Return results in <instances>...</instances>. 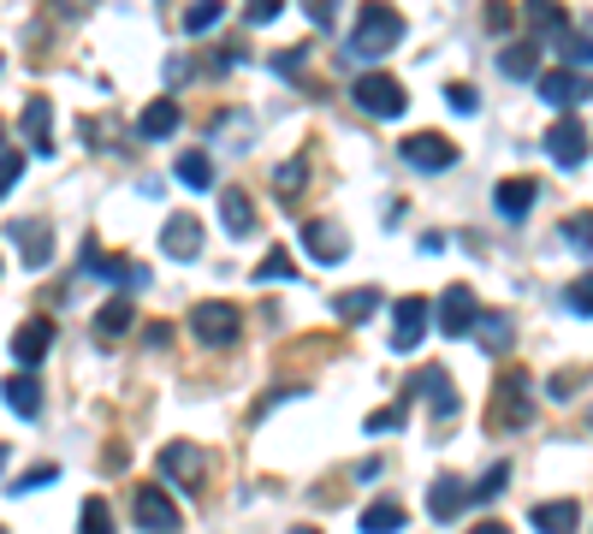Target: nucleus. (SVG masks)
I'll use <instances>...</instances> for the list:
<instances>
[{"instance_id": "nucleus-28", "label": "nucleus", "mask_w": 593, "mask_h": 534, "mask_svg": "<svg viewBox=\"0 0 593 534\" xmlns=\"http://www.w3.org/2000/svg\"><path fill=\"white\" fill-rule=\"evenodd\" d=\"M131 321H137V315H131V303L119 298V303H108V309H101V315H96V339H101V344L125 339V333H131Z\"/></svg>"}, {"instance_id": "nucleus-6", "label": "nucleus", "mask_w": 593, "mask_h": 534, "mask_svg": "<svg viewBox=\"0 0 593 534\" xmlns=\"http://www.w3.org/2000/svg\"><path fill=\"white\" fill-rule=\"evenodd\" d=\"M398 154H404V167H415V172H445L451 161H458V143L440 137V131H415V137L398 143Z\"/></svg>"}, {"instance_id": "nucleus-38", "label": "nucleus", "mask_w": 593, "mask_h": 534, "mask_svg": "<svg viewBox=\"0 0 593 534\" xmlns=\"http://www.w3.org/2000/svg\"><path fill=\"white\" fill-rule=\"evenodd\" d=\"M291 255L285 250H268V255H261V268H255V280H291Z\"/></svg>"}, {"instance_id": "nucleus-2", "label": "nucleus", "mask_w": 593, "mask_h": 534, "mask_svg": "<svg viewBox=\"0 0 593 534\" xmlns=\"http://www.w3.org/2000/svg\"><path fill=\"white\" fill-rule=\"evenodd\" d=\"M486 422L504 427V434H522L534 422V381L522 369H504L493 386V404H486Z\"/></svg>"}, {"instance_id": "nucleus-1", "label": "nucleus", "mask_w": 593, "mask_h": 534, "mask_svg": "<svg viewBox=\"0 0 593 534\" xmlns=\"http://www.w3.org/2000/svg\"><path fill=\"white\" fill-rule=\"evenodd\" d=\"M404 42V19L386 7V0H369V7L356 12V30H351V54L356 60H380L392 54V48Z\"/></svg>"}, {"instance_id": "nucleus-13", "label": "nucleus", "mask_w": 593, "mask_h": 534, "mask_svg": "<svg viewBox=\"0 0 593 534\" xmlns=\"http://www.w3.org/2000/svg\"><path fill=\"white\" fill-rule=\"evenodd\" d=\"M540 101H552V108H575V101L593 95V83L582 72H570V66H557V72H540Z\"/></svg>"}, {"instance_id": "nucleus-8", "label": "nucleus", "mask_w": 593, "mask_h": 534, "mask_svg": "<svg viewBox=\"0 0 593 534\" xmlns=\"http://www.w3.org/2000/svg\"><path fill=\"white\" fill-rule=\"evenodd\" d=\"M202 470H208V452H202L197 440H172V445H161V475H167V481H179V487L197 493V487H202Z\"/></svg>"}, {"instance_id": "nucleus-4", "label": "nucleus", "mask_w": 593, "mask_h": 534, "mask_svg": "<svg viewBox=\"0 0 593 534\" xmlns=\"http://www.w3.org/2000/svg\"><path fill=\"white\" fill-rule=\"evenodd\" d=\"M184 326H190V333H197L202 344H214V351H225V344L238 339L243 315H238L232 303H197V309H190V315H184Z\"/></svg>"}, {"instance_id": "nucleus-33", "label": "nucleus", "mask_w": 593, "mask_h": 534, "mask_svg": "<svg viewBox=\"0 0 593 534\" xmlns=\"http://www.w3.org/2000/svg\"><path fill=\"white\" fill-rule=\"evenodd\" d=\"M522 19L534 30H564V7L557 0H522Z\"/></svg>"}, {"instance_id": "nucleus-23", "label": "nucleus", "mask_w": 593, "mask_h": 534, "mask_svg": "<svg viewBox=\"0 0 593 534\" xmlns=\"http://www.w3.org/2000/svg\"><path fill=\"white\" fill-rule=\"evenodd\" d=\"M137 131H143L149 137V143H167V137L172 131H179V101H149V108H143V119H137Z\"/></svg>"}, {"instance_id": "nucleus-17", "label": "nucleus", "mask_w": 593, "mask_h": 534, "mask_svg": "<svg viewBox=\"0 0 593 534\" xmlns=\"http://www.w3.org/2000/svg\"><path fill=\"white\" fill-rule=\"evenodd\" d=\"M7 232H12V250H19L24 268H48V262H54V238H48L42 220H30V226H7Z\"/></svg>"}, {"instance_id": "nucleus-26", "label": "nucleus", "mask_w": 593, "mask_h": 534, "mask_svg": "<svg viewBox=\"0 0 593 534\" xmlns=\"http://www.w3.org/2000/svg\"><path fill=\"white\" fill-rule=\"evenodd\" d=\"M172 172H179L184 191H214V167H208V154H202V149H184Z\"/></svg>"}, {"instance_id": "nucleus-46", "label": "nucleus", "mask_w": 593, "mask_h": 534, "mask_svg": "<svg viewBox=\"0 0 593 534\" xmlns=\"http://www.w3.org/2000/svg\"><path fill=\"white\" fill-rule=\"evenodd\" d=\"M19 179H24V154H19V149H7V184H0V191H12Z\"/></svg>"}, {"instance_id": "nucleus-35", "label": "nucleus", "mask_w": 593, "mask_h": 534, "mask_svg": "<svg viewBox=\"0 0 593 534\" xmlns=\"http://www.w3.org/2000/svg\"><path fill=\"white\" fill-rule=\"evenodd\" d=\"M564 244H570V250H582V255H593V214H587V209L564 220Z\"/></svg>"}, {"instance_id": "nucleus-22", "label": "nucleus", "mask_w": 593, "mask_h": 534, "mask_svg": "<svg viewBox=\"0 0 593 534\" xmlns=\"http://www.w3.org/2000/svg\"><path fill=\"white\" fill-rule=\"evenodd\" d=\"M220 220H225V232H232V238L255 232V209H250V197H243L238 184H225V191H220Z\"/></svg>"}, {"instance_id": "nucleus-30", "label": "nucleus", "mask_w": 593, "mask_h": 534, "mask_svg": "<svg viewBox=\"0 0 593 534\" xmlns=\"http://www.w3.org/2000/svg\"><path fill=\"white\" fill-rule=\"evenodd\" d=\"M475 339L486 344V356H504V351H511V315H481V326H475Z\"/></svg>"}, {"instance_id": "nucleus-24", "label": "nucleus", "mask_w": 593, "mask_h": 534, "mask_svg": "<svg viewBox=\"0 0 593 534\" xmlns=\"http://www.w3.org/2000/svg\"><path fill=\"white\" fill-rule=\"evenodd\" d=\"M7 410H12V416H37V410H42V386H37V374H12V381H7Z\"/></svg>"}, {"instance_id": "nucleus-5", "label": "nucleus", "mask_w": 593, "mask_h": 534, "mask_svg": "<svg viewBox=\"0 0 593 534\" xmlns=\"http://www.w3.org/2000/svg\"><path fill=\"white\" fill-rule=\"evenodd\" d=\"M433 315H440V333H445V339H469V333L481 326L486 309L475 303V291H469V285H451L445 298H440V309H433Z\"/></svg>"}, {"instance_id": "nucleus-36", "label": "nucleus", "mask_w": 593, "mask_h": 534, "mask_svg": "<svg viewBox=\"0 0 593 534\" xmlns=\"http://www.w3.org/2000/svg\"><path fill=\"white\" fill-rule=\"evenodd\" d=\"M582 386H587V369H564V374H552V381H546V399H575Z\"/></svg>"}, {"instance_id": "nucleus-20", "label": "nucleus", "mask_w": 593, "mask_h": 534, "mask_svg": "<svg viewBox=\"0 0 593 534\" xmlns=\"http://www.w3.org/2000/svg\"><path fill=\"white\" fill-rule=\"evenodd\" d=\"M534 197H540V184L534 179H504L499 191H493V209L504 214V220H522L534 209Z\"/></svg>"}, {"instance_id": "nucleus-21", "label": "nucleus", "mask_w": 593, "mask_h": 534, "mask_svg": "<svg viewBox=\"0 0 593 534\" xmlns=\"http://www.w3.org/2000/svg\"><path fill=\"white\" fill-rule=\"evenodd\" d=\"M534 534H575L582 523V511H575V498H552V505H534Z\"/></svg>"}, {"instance_id": "nucleus-14", "label": "nucleus", "mask_w": 593, "mask_h": 534, "mask_svg": "<svg viewBox=\"0 0 593 534\" xmlns=\"http://www.w3.org/2000/svg\"><path fill=\"white\" fill-rule=\"evenodd\" d=\"M19 131L30 137V149H37V154H54V101L30 95L24 113H19Z\"/></svg>"}, {"instance_id": "nucleus-37", "label": "nucleus", "mask_w": 593, "mask_h": 534, "mask_svg": "<svg viewBox=\"0 0 593 534\" xmlns=\"http://www.w3.org/2000/svg\"><path fill=\"white\" fill-rule=\"evenodd\" d=\"M557 54H564L570 72H575V66H593V37H564V42H557Z\"/></svg>"}, {"instance_id": "nucleus-40", "label": "nucleus", "mask_w": 593, "mask_h": 534, "mask_svg": "<svg viewBox=\"0 0 593 534\" xmlns=\"http://www.w3.org/2000/svg\"><path fill=\"white\" fill-rule=\"evenodd\" d=\"M404 416H410V404H392V410H374V416H369V434H392V427H404Z\"/></svg>"}, {"instance_id": "nucleus-44", "label": "nucleus", "mask_w": 593, "mask_h": 534, "mask_svg": "<svg viewBox=\"0 0 593 534\" xmlns=\"http://www.w3.org/2000/svg\"><path fill=\"white\" fill-rule=\"evenodd\" d=\"M303 12H309V19H315L321 30H326V24L339 19V7H333V0H303Z\"/></svg>"}, {"instance_id": "nucleus-42", "label": "nucleus", "mask_w": 593, "mask_h": 534, "mask_svg": "<svg viewBox=\"0 0 593 534\" xmlns=\"http://www.w3.org/2000/svg\"><path fill=\"white\" fill-rule=\"evenodd\" d=\"M445 101H451V108H458V113H475V108H481V95L469 90V83H451V90H445Z\"/></svg>"}, {"instance_id": "nucleus-48", "label": "nucleus", "mask_w": 593, "mask_h": 534, "mask_svg": "<svg viewBox=\"0 0 593 534\" xmlns=\"http://www.w3.org/2000/svg\"><path fill=\"white\" fill-rule=\"evenodd\" d=\"M469 534H511V528H504V523H499V516H486V523H475V528H469Z\"/></svg>"}, {"instance_id": "nucleus-43", "label": "nucleus", "mask_w": 593, "mask_h": 534, "mask_svg": "<svg viewBox=\"0 0 593 534\" xmlns=\"http://www.w3.org/2000/svg\"><path fill=\"white\" fill-rule=\"evenodd\" d=\"M486 24H493V30H511V24H516L511 0H486Z\"/></svg>"}, {"instance_id": "nucleus-25", "label": "nucleus", "mask_w": 593, "mask_h": 534, "mask_svg": "<svg viewBox=\"0 0 593 534\" xmlns=\"http://www.w3.org/2000/svg\"><path fill=\"white\" fill-rule=\"evenodd\" d=\"M499 72L504 78H540V42H511L499 54Z\"/></svg>"}, {"instance_id": "nucleus-7", "label": "nucleus", "mask_w": 593, "mask_h": 534, "mask_svg": "<svg viewBox=\"0 0 593 534\" xmlns=\"http://www.w3.org/2000/svg\"><path fill=\"white\" fill-rule=\"evenodd\" d=\"M296 244H303L309 262H321V268H339L344 255H351V238H344L339 220H309V226L296 232Z\"/></svg>"}, {"instance_id": "nucleus-3", "label": "nucleus", "mask_w": 593, "mask_h": 534, "mask_svg": "<svg viewBox=\"0 0 593 534\" xmlns=\"http://www.w3.org/2000/svg\"><path fill=\"white\" fill-rule=\"evenodd\" d=\"M351 101L362 113H374V119H398L410 108V90L398 78H386V72H362L356 83H351Z\"/></svg>"}, {"instance_id": "nucleus-31", "label": "nucleus", "mask_w": 593, "mask_h": 534, "mask_svg": "<svg viewBox=\"0 0 593 534\" xmlns=\"http://www.w3.org/2000/svg\"><path fill=\"white\" fill-rule=\"evenodd\" d=\"M220 19H225V0H190V7H184V30H190V37L214 30Z\"/></svg>"}, {"instance_id": "nucleus-49", "label": "nucleus", "mask_w": 593, "mask_h": 534, "mask_svg": "<svg viewBox=\"0 0 593 534\" xmlns=\"http://www.w3.org/2000/svg\"><path fill=\"white\" fill-rule=\"evenodd\" d=\"M291 534H321V528H291Z\"/></svg>"}, {"instance_id": "nucleus-19", "label": "nucleus", "mask_w": 593, "mask_h": 534, "mask_svg": "<svg viewBox=\"0 0 593 534\" xmlns=\"http://www.w3.org/2000/svg\"><path fill=\"white\" fill-rule=\"evenodd\" d=\"M415 392H428V404H433V416H440V422L458 416V386L445 381V369H422V374H415Z\"/></svg>"}, {"instance_id": "nucleus-41", "label": "nucleus", "mask_w": 593, "mask_h": 534, "mask_svg": "<svg viewBox=\"0 0 593 534\" xmlns=\"http://www.w3.org/2000/svg\"><path fill=\"white\" fill-rule=\"evenodd\" d=\"M504 481H511V463H493L481 481H475V498H493V493H504Z\"/></svg>"}, {"instance_id": "nucleus-47", "label": "nucleus", "mask_w": 593, "mask_h": 534, "mask_svg": "<svg viewBox=\"0 0 593 534\" xmlns=\"http://www.w3.org/2000/svg\"><path fill=\"white\" fill-rule=\"evenodd\" d=\"M309 60V48H291V54H273V72H296Z\"/></svg>"}, {"instance_id": "nucleus-34", "label": "nucleus", "mask_w": 593, "mask_h": 534, "mask_svg": "<svg viewBox=\"0 0 593 534\" xmlns=\"http://www.w3.org/2000/svg\"><path fill=\"white\" fill-rule=\"evenodd\" d=\"M78 534H113V511H108V498H83Z\"/></svg>"}, {"instance_id": "nucleus-32", "label": "nucleus", "mask_w": 593, "mask_h": 534, "mask_svg": "<svg viewBox=\"0 0 593 534\" xmlns=\"http://www.w3.org/2000/svg\"><path fill=\"white\" fill-rule=\"evenodd\" d=\"M303 179H309V154H296V161H285L273 172V191H279V202H291L296 191H303Z\"/></svg>"}, {"instance_id": "nucleus-45", "label": "nucleus", "mask_w": 593, "mask_h": 534, "mask_svg": "<svg viewBox=\"0 0 593 534\" xmlns=\"http://www.w3.org/2000/svg\"><path fill=\"white\" fill-rule=\"evenodd\" d=\"M279 7H285V0H250V24H273Z\"/></svg>"}, {"instance_id": "nucleus-11", "label": "nucleus", "mask_w": 593, "mask_h": 534, "mask_svg": "<svg viewBox=\"0 0 593 534\" xmlns=\"http://www.w3.org/2000/svg\"><path fill=\"white\" fill-rule=\"evenodd\" d=\"M83 268L96 273V280H108V285H149V273L137 268V262H125V255H108L90 238V244H83Z\"/></svg>"}, {"instance_id": "nucleus-12", "label": "nucleus", "mask_w": 593, "mask_h": 534, "mask_svg": "<svg viewBox=\"0 0 593 534\" xmlns=\"http://www.w3.org/2000/svg\"><path fill=\"white\" fill-rule=\"evenodd\" d=\"M392 351H415V344H422V333H428V321H433V303L428 298H404L392 309Z\"/></svg>"}, {"instance_id": "nucleus-29", "label": "nucleus", "mask_w": 593, "mask_h": 534, "mask_svg": "<svg viewBox=\"0 0 593 534\" xmlns=\"http://www.w3.org/2000/svg\"><path fill=\"white\" fill-rule=\"evenodd\" d=\"M333 309H339V321H369L380 309V291H369V285H362V291H339Z\"/></svg>"}, {"instance_id": "nucleus-18", "label": "nucleus", "mask_w": 593, "mask_h": 534, "mask_svg": "<svg viewBox=\"0 0 593 534\" xmlns=\"http://www.w3.org/2000/svg\"><path fill=\"white\" fill-rule=\"evenodd\" d=\"M469 498H475V487H463L458 475H433V487H428V511L440 516V523H451V516H458Z\"/></svg>"}, {"instance_id": "nucleus-10", "label": "nucleus", "mask_w": 593, "mask_h": 534, "mask_svg": "<svg viewBox=\"0 0 593 534\" xmlns=\"http://www.w3.org/2000/svg\"><path fill=\"white\" fill-rule=\"evenodd\" d=\"M546 154L557 167H582L593 154V137L582 131V119H557V125L546 131Z\"/></svg>"}, {"instance_id": "nucleus-15", "label": "nucleus", "mask_w": 593, "mask_h": 534, "mask_svg": "<svg viewBox=\"0 0 593 534\" xmlns=\"http://www.w3.org/2000/svg\"><path fill=\"white\" fill-rule=\"evenodd\" d=\"M161 250L172 255V262H197V255H202V226H197V214H172L167 232H161Z\"/></svg>"}, {"instance_id": "nucleus-16", "label": "nucleus", "mask_w": 593, "mask_h": 534, "mask_svg": "<svg viewBox=\"0 0 593 534\" xmlns=\"http://www.w3.org/2000/svg\"><path fill=\"white\" fill-rule=\"evenodd\" d=\"M48 344H54V321H24L19 333H12V356H19V369H37L48 356Z\"/></svg>"}, {"instance_id": "nucleus-39", "label": "nucleus", "mask_w": 593, "mask_h": 534, "mask_svg": "<svg viewBox=\"0 0 593 534\" xmlns=\"http://www.w3.org/2000/svg\"><path fill=\"white\" fill-rule=\"evenodd\" d=\"M564 303L575 309V315H593V273H582V280L564 291Z\"/></svg>"}, {"instance_id": "nucleus-27", "label": "nucleus", "mask_w": 593, "mask_h": 534, "mask_svg": "<svg viewBox=\"0 0 593 534\" xmlns=\"http://www.w3.org/2000/svg\"><path fill=\"white\" fill-rule=\"evenodd\" d=\"M404 528V505L398 498H374L369 511H362V534H398Z\"/></svg>"}, {"instance_id": "nucleus-9", "label": "nucleus", "mask_w": 593, "mask_h": 534, "mask_svg": "<svg viewBox=\"0 0 593 534\" xmlns=\"http://www.w3.org/2000/svg\"><path fill=\"white\" fill-rule=\"evenodd\" d=\"M131 516H137V528H143V534H179V505H172L161 487H137Z\"/></svg>"}]
</instances>
